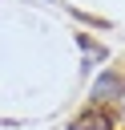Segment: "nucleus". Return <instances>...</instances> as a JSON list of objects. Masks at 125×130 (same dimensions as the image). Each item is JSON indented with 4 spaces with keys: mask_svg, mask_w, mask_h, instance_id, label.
Masks as SVG:
<instances>
[{
    "mask_svg": "<svg viewBox=\"0 0 125 130\" xmlns=\"http://www.w3.org/2000/svg\"><path fill=\"white\" fill-rule=\"evenodd\" d=\"M73 130H113V114L97 106V110H89L85 118H77V122H73Z\"/></svg>",
    "mask_w": 125,
    "mask_h": 130,
    "instance_id": "f257e3e1",
    "label": "nucleus"
}]
</instances>
